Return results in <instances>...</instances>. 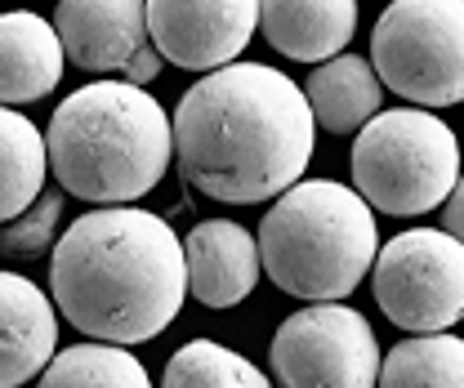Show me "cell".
<instances>
[{"label":"cell","mask_w":464,"mask_h":388,"mask_svg":"<svg viewBox=\"0 0 464 388\" xmlns=\"http://www.w3.org/2000/svg\"><path fill=\"white\" fill-rule=\"evenodd\" d=\"M183 179L228 206L282 197L304 179L317 125L304 90L268 63H228L179 99L170 116Z\"/></svg>","instance_id":"obj_1"},{"label":"cell","mask_w":464,"mask_h":388,"mask_svg":"<svg viewBox=\"0 0 464 388\" xmlns=\"http://www.w3.org/2000/svg\"><path fill=\"white\" fill-rule=\"evenodd\" d=\"M50 290L58 313L99 344H148L188 299L179 232L152 210H85L54 241Z\"/></svg>","instance_id":"obj_2"},{"label":"cell","mask_w":464,"mask_h":388,"mask_svg":"<svg viewBox=\"0 0 464 388\" xmlns=\"http://www.w3.org/2000/svg\"><path fill=\"white\" fill-rule=\"evenodd\" d=\"M174 161L166 108L125 81H90L67 94L45 125V166L58 192L94 206L148 197Z\"/></svg>","instance_id":"obj_3"},{"label":"cell","mask_w":464,"mask_h":388,"mask_svg":"<svg viewBox=\"0 0 464 388\" xmlns=\"http://www.w3.org/2000/svg\"><path fill=\"white\" fill-rule=\"evenodd\" d=\"M259 273L304 304L348 299L375 264V210L335 179H299L273 201L259 232Z\"/></svg>","instance_id":"obj_4"},{"label":"cell","mask_w":464,"mask_h":388,"mask_svg":"<svg viewBox=\"0 0 464 388\" xmlns=\"http://www.w3.org/2000/svg\"><path fill=\"white\" fill-rule=\"evenodd\" d=\"M460 188V148L442 116L424 108L375 112L353 139V192L393 219L438 210Z\"/></svg>","instance_id":"obj_5"},{"label":"cell","mask_w":464,"mask_h":388,"mask_svg":"<svg viewBox=\"0 0 464 388\" xmlns=\"http://www.w3.org/2000/svg\"><path fill=\"white\" fill-rule=\"evenodd\" d=\"M371 72L415 108L464 99V0H393L371 32Z\"/></svg>","instance_id":"obj_6"},{"label":"cell","mask_w":464,"mask_h":388,"mask_svg":"<svg viewBox=\"0 0 464 388\" xmlns=\"http://www.w3.org/2000/svg\"><path fill=\"white\" fill-rule=\"evenodd\" d=\"M375 304L411 335L451 331L464 317V250L442 228H411L375 250Z\"/></svg>","instance_id":"obj_7"},{"label":"cell","mask_w":464,"mask_h":388,"mask_svg":"<svg viewBox=\"0 0 464 388\" xmlns=\"http://www.w3.org/2000/svg\"><path fill=\"white\" fill-rule=\"evenodd\" d=\"M273 388H375L380 339L348 304H304L273 335Z\"/></svg>","instance_id":"obj_8"},{"label":"cell","mask_w":464,"mask_h":388,"mask_svg":"<svg viewBox=\"0 0 464 388\" xmlns=\"http://www.w3.org/2000/svg\"><path fill=\"white\" fill-rule=\"evenodd\" d=\"M148 45L183 72H215L241 58L259 32V0H143Z\"/></svg>","instance_id":"obj_9"},{"label":"cell","mask_w":464,"mask_h":388,"mask_svg":"<svg viewBox=\"0 0 464 388\" xmlns=\"http://www.w3.org/2000/svg\"><path fill=\"white\" fill-rule=\"evenodd\" d=\"M54 36L63 58L85 76H121L148 54L143 0H58Z\"/></svg>","instance_id":"obj_10"},{"label":"cell","mask_w":464,"mask_h":388,"mask_svg":"<svg viewBox=\"0 0 464 388\" xmlns=\"http://www.w3.org/2000/svg\"><path fill=\"white\" fill-rule=\"evenodd\" d=\"M179 246L188 295H197V304L206 308H237L259 286V246L255 232L241 223L206 219L188 237H179Z\"/></svg>","instance_id":"obj_11"},{"label":"cell","mask_w":464,"mask_h":388,"mask_svg":"<svg viewBox=\"0 0 464 388\" xmlns=\"http://www.w3.org/2000/svg\"><path fill=\"white\" fill-rule=\"evenodd\" d=\"M58 353V317L50 295L23 273L0 268V388L36 380Z\"/></svg>","instance_id":"obj_12"},{"label":"cell","mask_w":464,"mask_h":388,"mask_svg":"<svg viewBox=\"0 0 464 388\" xmlns=\"http://www.w3.org/2000/svg\"><path fill=\"white\" fill-rule=\"evenodd\" d=\"M63 72H67V58L50 18L32 9L0 14V108L50 99Z\"/></svg>","instance_id":"obj_13"},{"label":"cell","mask_w":464,"mask_h":388,"mask_svg":"<svg viewBox=\"0 0 464 388\" xmlns=\"http://www.w3.org/2000/svg\"><path fill=\"white\" fill-rule=\"evenodd\" d=\"M259 32L290 63H326L357 32V0H259Z\"/></svg>","instance_id":"obj_14"},{"label":"cell","mask_w":464,"mask_h":388,"mask_svg":"<svg viewBox=\"0 0 464 388\" xmlns=\"http://www.w3.org/2000/svg\"><path fill=\"white\" fill-rule=\"evenodd\" d=\"M299 90L313 112V125H322L331 134H357L384 108V85L362 54H335L317 63Z\"/></svg>","instance_id":"obj_15"},{"label":"cell","mask_w":464,"mask_h":388,"mask_svg":"<svg viewBox=\"0 0 464 388\" xmlns=\"http://www.w3.org/2000/svg\"><path fill=\"white\" fill-rule=\"evenodd\" d=\"M45 134L18 108H0V223L23 215L45 188Z\"/></svg>","instance_id":"obj_16"},{"label":"cell","mask_w":464,"mask_h":388,"mask_svg":"<svg viewBox=\"0 0 464 388\" xmlns=\"http://www.w3.org/2000/svg\"><path fill=\"white\" fill-rule=\"evenodd\" d=\"M375 388H464V344L451 331L411 335L380 353Z\"/></svg>","instance_id":"obj_17"},{"label":"cell","mask_w":464,"mask_h":388,"mask_svg":"<svg viewBox=\"0 0 464 388\" xmlns=\"http://www.w3.org/2000/svg\"><path fill=\"white\" fill-rule=\"evenodd\" d=\"M36 388H152L143 362L121 344H72L54 353L41 371Z\"/></svg>","instance_id":"obj_18"},{"label":"cell","mask_w":464,"mask_h":388,"mask_svg":"<svg viewBox=\"0 0 464 388\" xmlns=\"http://www.w3.org/2000/svg\"><path fill=\"white\" fill-rule=\"evenodd\" d=\"M161 388H273L268 375L215 339H188L170 362Z\"/></svg>","instance_id":"obj_19"},{"label":"cell","mask_w":464,"mask_h":388,"mask_svg":"<svg viewBox=\"0 0 464 388\" xmlns=\"http://www.w3.org/2000/svg\"><path fill=\"white\" fill-rule=\"evenodd\" d=\"M63 210H67L63 192H58V188H41V197H36L23 215H14V219L0 228V255H5V259H23V264H27V259H41V255L54 246Z\"/></svg>","instance_id":"obj_20"},{"label":"cell","mask_w":464,"mask_h":388,"mask_svg":"<svg viewBox=\"0 0 464 388\" xmlns=\"http://www.w3.org/2000/svg\"><path fill=\"white\" fill-rule=\"evenodd\" d=\"M442 206H447V210H442V223H447L442 232H447V237H460V223H464V192L456 188V192H451V197H447Z\"/></svg>","instance_id":"obj_21"}]
</instances>
